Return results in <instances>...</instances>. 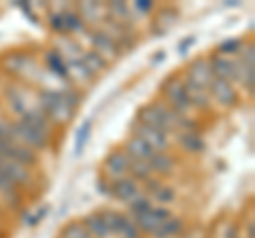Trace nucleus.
<instances>
[{
    "label": "nucleus",
    "mask_w": 255,
    "mask_h": 238,
    "mask_svg": "<svg viewBox=\"0 0 255 238\" xmlns=\"http://www.w3.org/2000/svg\"><path fill=\"white\" fill-rule=\"evenodd\" d=\"M181 119H183V115L174 113L172 109L162 107V105H151L140 111V123L149 125V128H155L164 134L177 130L181 125Z\"/></svg>",
    "instance_id": "obj_1"
},
{
    "label": "nucleus",
    "mask_w": 255,
    "mask_h": 238,
    "mask_svg": "<svg viewBox=\"0 0 255 238\" xmlns=\"http://www.w3.org/2000/svg\"><path fill=\"white\" fill-rule=\"evenodd\" d=\"M41 102H43V111L47 117L55 119V121H68L75 109V98L66 92H51L45 90L41 92Z\"/></svg>",
    "instance_id": "obj_2"
},
{
    "label": "nucleus",
    "mask_w": 255,
    "mask_h": 238,
    "mask_svg": "<svg viewBox=\"0 0 255 238\" xmlns=\"http://www.w3.org/2000/svg\"><path fill=\"white\" fill-rule=\"evenodd\" d=\"M11 134H13L15 140H21L23 145H28L32 149H43V147H47V142H49V136H45V134L38 132L36 128L23 123L21 119L11 128Z\"/></svg>",
    "instance_id": "obj_3"
},
{
    "label": "nucleus",
    "mask_w": 255,
    "mask_h": 238,
    "mask_svg": "<svg viewBox=\"0 0 255 238\" xmlns=\"http://www.w3.org/2000/svg\"><path fill=\"white\" fill-rule=\"evenodd\" d=\"M209 64H211V73H213L215 79H221V81L234 83L236 79L241 77V66H238L234 60L226 58V55H215Z\"/></svg>",
    "instance_id": "obj_4"
},
{
    "label": "nucleus",
    "mask_w": 255,
    "mask_h": 238,
    "mask_svg": "<svg viewBox=\"0 0 255 238\" xmlns=\"http://www.w3.org/2000/svg\"><path fill=\"white\" fill-rule=\"evenodd\" d=\"M102 215H105V219H107V226L111 230V234L122 236V238H138V228L134 226L128 217L119 215V213H115V211H105Z\"/></svg>",
    "instance_id": "obj_5"
},
{
    "label": "nucleus",
    "mask_w": 255,
    "mask_h": 238,
    "mask_svg": "<svg viewBox=\"0 0 255 238\" xmlns=\"http://www.w3.org/2000/svg\"><path fill=\"white\" fill-rule=\"evenodd\" d=\"M134 219H136L134 226H136L138 230H145V232H149V234H155L157 228L162 226L166 219H170V213L166 209H159V206H151L149 211L140 213V215H136Z\"/></svg>",
    "instance_id": "obj_6"
},
{
    "label": "nucleus",
    "mask_w": 255,
    "mask_h": 238,
    "mask_svg": "<svg viewBox=\"0 0 255 238\" xmlns=\"http://www.w3.org/2000/svg\"><path fill=\"white\" fill-rule=\"evenodd\" d=\"M209 94L211 98H215V102L221 107H234L236 100H238V94H236V87L228 81H221V79H211L209 83Z\"/></svg>",
    "instance_id": "obj_7"
},
{
    "label": "nucleus",
    "mask_w": 255,
    "mask_h": 238,
    "mask_svg": "<svg viewBox=\"0 0 255 238\" xmlns=\"http://www.w3.org/2000/svg\"><path fill=\"white\" fill-rule=\"evenodd\" d=\"M136 136L142 140V142H147V145L153 149L155 153H162L168 149V134H164V132H159L155 128H149V125H142V123H136Z\"/></svg>",
    "instance_id": "obj_8"
},
{
    "label": "nucleus",
    "mask_w": 255,
    "mask_h": 238,
    "mask_svg": "<svg viewBox=\"0 0 255 238\" xmlns=\"http://www.w3.org/2000/svg\"><path fill=\"white\" fill-rule=\"evenodd\" d=\"M166 96H168L174 113L185 115L187 111L191 109L189 98H187V92H185V85L179 83V81H168V85H166Z\"/></svg>",
    "instance_id": "obj_9"
},
{
    "label": "nucleus",
    "mask_w": 255,
    "mask_h": 238,
    "mask_svg": "<svg viewBox=\"0 0 255 238\" xmlns=\"http://www.w3.org/2000/svg\"><path fill=\"white\" fill-rule=\"evenodd\" d=\"M111 194H113L117 200L130 204L132 200H136V198H138V185H136V181H134V179L122 177V179H117L115 183L111 185Z\"/></svg>",
    "instance_id": "obj_10"
},
{
    "label": "nucleus",
    "mask_w": 255,
    "mask_h": 238,
    "mask_svg": "<svg viewBox=\"0 0 255 238\" xmlns=\"http://www.w3.org/2000/svg\"><path fill=\"white\" fill-rule=\"evenodd\" d=\"M211 79H213V73H211L209 60H198V62H194V64L189 66V73H187V81H189V83L209 87Z\"/></svg>",
    "instance_id": "obj_11"
},
{
    "label": "nucleus",
    "mask_w": 255,
    "mask_h": 238,
    "mask_svg": "<svg viewBox=\"0 0 255 238\" xmlns=\"http://www.w3.org/2000/svg\"><path fill=\"white\" fill-rule=\"evenodd\" d=\"M105 166H107V170H109V174L111 177H117V179H122L124 174L130 170V157H128L126 153H119V151H113L109 157H107V162H105Z\"/></svg>",
    "instance_id": "obj_12"
},
{
    "label": "nucleus",
    "mask_w": 255,
    "mask_h": 238,
    "mask_svg": "<svg viewBox=\"0 0 255 238\" xmlns=\"http://www.w3.org/2000/svg\"><path fill=\"white\" fill-rule=\"evenodd\" d=\"M0 174L9 181V183H23V181H28V170L26 166H21L17 162H0Z\"/></svg>",
    "instance_id": "obj_13"
},
{
    "label": "nucleus",
    "mask_w": 255,
    "mask_h": 238,
    "mask_svg": "<svg viewBox=\"0 0 255 238\" xmlns=\"http://www.w3.org/2000/svg\"><path fill=\"white\" fill-rule=\"evenodd\" d=\"M183 85H185V92H187L191 107H202V109L209 107V102H211L209 87H202V85H196V83H189V81H185Z\"/></svg>",
    "instance_id": "obj_14"
},
{
    "label": "nucleus",
    "mask_w": 255,
    "mask_h": 238,
    "mask_svg": "<svg viewBox=\"0 0 255 238\" xmlns=\"http://www.w3.org/2000/svg\"><path fill=\"white\" fill-rule=\"evenodd\" d=\"M153 155H155V151L147 145V142H142L138 136H134V138L128 140V157H130V160L149 162Z\"/></svg>",
    "instance_id": "obj_15"
},
{
    "label": "nucleus",
    "mask_w": 255,
    "mask_h": 238,
    "mask_svg": "<svg viewBox=\"0 0 255 238\" xmlns=\"http://www.w3.org/2000/svg\"><path fill=\"white\" fill-rule=\"evenodd\" d=\"M87 232H90V236L94 238H109L111 236V230L107 226V219L102 213H94V215H90L85 219V226H83Z\"/></svg>",
    "instance_id": "obj_16"
},
{
    "label": "nucleus",
    "mask_w": 255,
    "mask_h": 238,
    "mask_svg": "<svg viewBox=\"0 0 255 238\" xmlns=\"http://www.w3.org/2000/svg\"><path fill=\"white\" fill-rule=\"evenodd\" d=\"M92 43L96 47V53H100V55H117L119 53V45L115 43V38L109 36L107 32L92 34Z\"/></svg>",
    "instance_id": "obj_17"
},
{
    "label": "nucleus",
    "mask_w": 255,
    "mask_h": 238,
    "mask_svg": "<svg viewBox=\"0 0 255 238\" xmlns=\"http://www.w3.org/2000/svg\"><path fill=\"white\" fill-rule=\"evenodd\" d=\"M179 142H181V147L187 149L189 153H200V151H204V147H206V145H204V138H202L198 132H194V130L181 132Z\"/></svg>",
    "instance_id": "obj_18"
},
{
    "label": "nucleus",
    "mask_w": 255,
    "mask_h": 238,
    "mask_svg": "<svg viewBox=\"0 0 255 238\" xmlns=\"http://www.w3.org/2000/svg\"><path fill=\"white\" fill-rule=\"evenodd\" d=\"M90 132H92V121L85 119L75 132V155H81L85 151V145L90 140Z\"/></svg>",
    "instance_id": "obj_19"
},
{
    "label": "nucleus",
    "mask_w": 255,
    "mask_h": 238,
    "mask_svg": "<svg viewBox=\"0 0 255 238\" xmlns=\"http://www.w3.org/2000/svg\"><path fill=\"white\" fill-rule=\"evenodd\" d=\"M47 64H49V68H51L53 75H58V77H62V79L68 77V66L64 64V60H62L60 53H55V51L47 53Z\"/></svg>",
    "instance_id": "obj_20"
},
{
    "label": "nucleus",
    "mask_w": 255,
    "mask_h": 238,
    "mask_svg": "<svg viewBox=\"0 0 255 238\" xmlns=\"http://www.w3.org/2000/svg\"><path fill=\"white\" fill-rule=\"evenodd\" d=\"M149 166H151V170L170 172V170L174 168V160H172L170 155H166V153H155V155L149 160Z\"/></svg>",
    "instance_id": "obj_21"
},
{
    "label": "nucleus",
    "mask_w": 255,
    "mask_h": 238,
    "mask_svg": "<svg viewBox=\"0 0 255 238\" xmlns=\"http://www.w3.org/2000/svg\"><path fill=\"white\" fill-rule=\"evenodd\" d=\"M181 232V221L179 219H166L162 226L157 228V232H155V236L157 238H170V236H174V234H179Z\"/></svg>",
    "instance_id": "obj_22"
},
{
    "label": "nucleus",
    "mask_w": 255,
    "mask_h": 238,
    "mask_svg": "<svg viewBox=\"0 0 255 238\" xmlns=\"http://www.w3.org/2000/svg\"><path fill=\"white\" fill-rule=\"evenodd\" d=\"M81 60H83V64L87 66V70H90V73H94V70H100V68H105V66H107V60L102 58L100 53H96V51L85 53Z\"/></svg>",
    "instance_id": "obj_23"
},
{
    "label": "nucleus",
    "mask_w": 255,
    "mask_h": 238,
    "mask_svg": "<svg viewBox=\"0 0 255 238\" xmlns=\"http://www.w3.org/2000/svg\"><path fill=\"white\" fill-rule=\"evenodd\" d=\"M130 170H132V174L136 179H151V166H149V162H140V160H130Z\"/></svg>",
    "instance_id": "obj_24"
},
{
    "label": "nucleus",
    "mask_w": 255,
    "mask_h": 238,
    "mask_svg": "<svg viewBox=\"0 0 255 238\" xmlns=\"http://www.w3.org/2000/svg\"><path fill=\"white\" fill-rule=\"evenodd\" d=\"M64 238H92L90 232L81 226V224H70L66 230H64Z\"/></svg>",
    "instance_id": "obj_25"
},
{
    "label": "nucleus",
    "mask_w": 255,
    "mask_h": 238,
    "mask_svg": "<svg viewBox=\"0 0 255 238\" xmlns=\"http://www.w3.org/2000/svg\"><path fill=\"white\" fill-rule=\"evenodd\" d=\"M62 21H64V32H68V30H81V17L75 13L62 15Z\"/></svg>",
    "instance_id": "obj_26"
},
{
    "label": "nucleus",
    "mask_w": 255,
    "mask_h": 238,
    "mask_svg": "<svg viewBox=\"0 0 255 238\" xmlns=\"http://www.w3.org/2000/svg\"><path fill=\"white\" fill-rule=\"evenodd\" d=\"M151 209V202L147 200V198H136V200H132L130 202V213H132V215L134 217H136V215H140V213H145V211H149Z\"/></svg>",
    "instance_id": "obj_27"
},
{
    "label": "nucleus",
    "mask_w": 255,
    "mask_h": 238,
    "mask_svg": "<svg viewBox=\"0 0 255 238\" xmlns=\"http://www.w3.org/2000/svg\"><path fill=\"white\" fill-rule=\"evenodd\" d=\"M155 200L162 202V204H170L174 200V192H172L170 187H159L157 192H155Z\"/></svg>",
    "instance_id": "obj_28"
},
{
    "label": "nucleus",
    "mask_w": 255,
    "mask_h": 238,
    "mask_svg": "<svg viewBox=\"0 0 255 238\" xmlns=\"http://www.w3.org/2000/svg\"><path fill=\"white\" fill-rule=\"evenodd\" d=\"M81 11H83V13H90V17H96L94 21H98V19L102 17V6H100V4L85 2V4H81Z\"/></svg>",
    "instance_id": "obj_29"
},
{
    "label": "nucleus",
    "mask_w": 255,
    "mask_h": 238,
    "mask_svg": "<svg viewBox=\"0 0 255 238\" xmlns=\"http://www.w3.org/2000/svg\"><path fill=\"white\" fill-rule=\"evenodd\" d=\"M241 49V41H226L219 45V53H234Z\"/></svg>",
    "instance_id": "obj_30"
},
{
    "label": "nucleus",
    "mask_w": 255,
    "mask_h": 238,
    "mask_svg": "<svg viewBox=\"0 0 255 238\" xmlns=\"http://www.w3.org/2000/svg\"><path fill=\"white\" fill-rule=\"evenodd\" d=\"M111 11L122 15V17H128V15H130V9H128V4H124V2H111Z\"/></svg>",
    "instance_id": "obj_31"
},
{
    "label": "nucleus",
    "mask_w": 255,
    "mask_h": 238,
    "mask_svg": "<svg viewBox=\"0 0 255 238\" xmlns=\"http://www.w3.org/2000/svg\"><path fill=\"white\" fill-rule=\"evenodd\" d=\"M194 43H196V38H194V36L185 38V41H183V43L179 45V53H181V55H185V53H187V49H189V47L194 45Z\"/></svg>",
    "instance_id": "obj_32"
},
{
    "label": "nucleus",
    "mask_w": 255,
    "mask_h": 238,
    "mask_svg": "<svg viewBox=\"0 0 255 238\" xmlns=\"http://www.w3.org/2000/svg\"><path fill=\"white\" fill-rule=\"evenodd\" d=\"M136 6H138L140 11H151V6H153V4H151L149 0H138V2H136Z\"/></svg>",
    "instance_id": "obj_33"
}]
</instances>
